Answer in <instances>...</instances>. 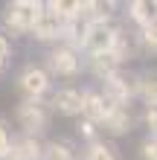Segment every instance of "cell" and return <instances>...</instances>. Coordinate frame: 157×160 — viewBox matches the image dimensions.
Returning a JSON list of instances; mask_svg holds the SVG:
<instances>
[{
    "mask_svg": "<svg viewBox=\"0 0 157 160\" xmlns=\"http://www.w3.org/2000/svg\"><path fill=\"white\" fill-rule=\"evenodd\" d=\"M41 15H44V3H41V0H15V3L6 6L3 23H6L9 32L26 35V32H32V26L38 23Z\"/></svg>",
    "mask_w": 157,
    "mask_h": 160,
    "instance_id": "6da1fadb",
    "label": "cell"
},
{
    "mask_svg": "<svg viewBox=\"0 0 157 160\" xmlns=\"http://www.w3.org/2000/svg\"><path fill=\"white\" fill-rule=\"evenodd\" d=\"M116 35H119V29L114 26L110 18H105V21H93V23H87V29H85L81 50H85L90 58H93V55H102V52H110V50H114Z\"/></svg>",
    "mask_w": 157,
    "mask_h": 160,
    "instance_id": "7a4b0ae2",
    "label": "cell"
},
{
    "mask_svg": "<svg viewBox=\"0 0 157 160\" xmlns=\"http://www.w3.org/2000/svg\"><path fill=\"white\" fill-rule=\"evenodd\" d=\"M102 99L114 108H128V99L137 96V76H125V73H110L102 79Z\"/></svg>",
    "mask_w": 157,
    "mask_h": 160,
    "instance_id": "3957f363",
    "label": "cell"
},
{
    "mask_svg": "<svg viewBox=\"0 0 157 160\" xmlns=\"http://www.w3.org/2000/svg\"><path fill=\"white\" fill-rule=\"evenodd\" d=\"M15 117H17V125L23 128L26 137H38L50 125V111H47L44 102H29V99L21 102L17 111H15Z\"/></svg>",
    "mask_w": 157,
    "mask_h": 160,
    "instance_id": "277c9868",
    "label": "cell"
},
{
    "mask_svg": "<svg viewBox=\"0 0 157 160\" xmlns=\"http://www.w3.org/2000/svg\"><path fill=\"white\" fill-rule=\"evenodd\" d=\"M17 90L29 102H41V96L50 90V73L44 67H35V64L23 67L21 76H17Z\"/></svg>",
    "mask_w": 157,
    "mask_h": 160,
    "instance_id": "5b68a950",
    "label": "cell"
},
{
    "mask_svg": "<svg viewBox=\"0 0 157 160\" xmlns=\"http://www.w3.org/2000/svg\"><path fill=\"white\" fill-rule=\"evenodd\" d=\"M47 64H50V73H55V76H76V73L81 70V61H79V52L70 50V47H55V50L47 55Z\"/></svg>",
    "mask_w": 157,
    "mask_h": 160,
    "instance_id": "8992f818",
    "label": "cell"
},
{
    "mask_svg": "<svg viewBox=\"0 0 157 160\" xmlns=\"http://www.w3.org/2000/svg\"><path fill=\"white\" fill-rule=\"evenodd\" d=\"M110 108H114V105H108L99 90H90V88L81 90V114H79V117H85V122H90V125H99Z\"/></svg>",
    "mask_w": 157,
    "mask_h": 160,
    "instance_id": "52a82bcc",
    "label": "cell"
},
{
    "mask_svg": "<svg viewBox=\"0 0 157 160\" xmlns=\"http://www.w3.org/2000/svg\"><path fill=\"white\" fill-rule=\"evenodd\" d=\"M52 111L61 117H79L81 114V90L76 88H61L58 93L52 96Z\"/></svg>",
    "mask_w": 157,
    "mask_h": 160,
    "instance_id": "ba28073f",
    "label": "cell"
},
{
    "mask_svg": "<svg viewBox=\"0 0 157 160\" xmlns=\"http://www.w3.org/2000/svg\"><path fill=\"white\" fill-rule=\"evenodd\" d=\"M61 32H64V21H58V18L50 15V12H44L38 18V23L32 26L29 35L35 41H61Z\"/></svg>",
    "mask_w": 157,
    "mask_h": 160,
    "instance_id": "9c48e42d",
    "label": "cell"
},
{
    "mask_svg": "<svg viewBox=\"0 0 157 160\" xmlns=\"http://www.w3.org/2000/svg\"><path fill=\"white\" fill-rule=\"evenodd\" d=\"M41 152H44V146L38 143V137H15L12 140V148H9V157L12 160H41Z\"/></svg>",
    "mask_w": 157,
    "mask_h": 160,
    "instance_id": "30bf717a",
    "label": "cell"
},
{
    "mask_svg": "<svg viewBox=\"0 0 157 160\" xmlns=\"http://www.w3.org/2000/svg\"><path fill=\"white\" fill-rule=\"evenodd\" d=\"M102 125L114 137L128 134V131H131V111H128V108H110L108 114H105V119H102Z\"/></svg>",
    "mask_w": 157,
    "mask_h": 160,
    "instance_id": "8fae6325",
    "label": "cell"
},
{
    "mask_svg": "<svg viewBox=\"0 0 157 160\" xmlns=\"http://www.w3.org/2000/svg\"><path fill=\"white\" fill-rule=\"evenodd\" d=\"M128 15H131V21L140 26V29H145V26L154 23V6L145 3V0H134V3H128Z\"/></svg>",
    "mask_w": 157,
    "mask_h": 160,
    "instance_id": "7c38bea8",
    "label": "cell"
},
{
    "mask_svg": "<svg viewBox=\"0 0 157 160\" xmlns=\"http://www.w3.org/2000/svg\"><path fill=\"white\" fill-rule=\"evenodd\" d=\"M90 70H93V76L108 79L110 73L119 70V61L114 58V52H102V55H93V58H90Z\"/></svg>",
    "mask_w": 157,
    "mask_h": 160,
    "instance_id": "4fadbf2b",
    "label": "cell"
},
{
    "mask_svg": "<svg viewBox=\"0 0 157 160\" xmlns=\"http://www.w3.org/2000/svg\"><path fill=\"white\" fill-rule=\"evenodd\" d=\"M41 160H76V154L64 140H50L41 152Z\"/></svg>",
    "mask_w": 157,
    "mask_h": 160,
    "instance_id": "5bb4252c",
    "label": "cell"
},
{
    "mask_svg": "<svg viewBox=\"0 0 157 160\" xmlns=\"http://www.w3.org/2000/svg\"><path fill=\"white\" fill-rule=\"evenodd\" d=\"M137 96L145 102V108L157 105V82H154V76H140L137 79Z\"/></svg>",
    "mask_w": 157,
    "mask_h": 160,
    "instance_id": "9a60e30c",
    "label": "cell"
},
{
    "mask_svg": "<svg viewBox=\"0 0 157 160\" xmlns=\"http://www.w3.org/2000/svg\"><path fill=\"white\" fill-rule=\"evenodd\" d=\"M85 160H116V154H114V148L108 143L93 140V143L87 146V152H85Z\"/></svg>",
    "mask_w": 157,
    "mask_h": 160,
    "instance_id": "2e32d148",
    "label": "cell"
},
{
    "mask_svg": "<svg viewBox=\"0 0 157 160\" xmlns=\"http://www.w3.org/2000/svg\"><path fill=\"white\" fill-rule=\"evenodd\" d=\"M140 41L145 47V52H157V29H154V23L151 26H145V29H140Z\"/></svg>",
    "mask_w": 157,
    "mask_h": 160,
    "instance_id": "e0dca14e",
    "label": "cell"
},
{
    "mask_svg": "<svg viewBox=\"0 0 157 160\" xmlns=\"http://www.w3.org/2000/svg\"><path fill=\"white\" fill-rule=\"evenodd\" d=\"M9 148H12V137H9V131L3 125V119H0V160L9 157Z\"/></svg>",
    "mask_w": 157,
    "mask_h": 160,
    "instance_id": "ac0fdd59",
    "label": "cell"
},
{
    "mask_svg": "<svg viewBox=\"0 0 157 160\" xmlns=\"http://www.w3.org/2000/svg\"><path fill=\"white\" fill-rule=\"evenodd\" d=\"M140 152H143V160H157V143H154V137H149V140H143V146H140Z\"/></svg>",
    "mask_w": 157,
    "mask_h": 160,
    "instance_id": "d6986e66",
    "label": "cell"
},
{
    "mask_svg": "<svg viewBox=\"0 0 157 160\" xmlns=\"http://www.w3.org/2000/svg\"><path fill=\"white\" fill-rule=\"evenodd\" d=\"M145 125H149V131H151V137H154V128H157V108H145Z\"/></svg>",
    "mask_w": 157,
    "mask_h": 160,
    "instance_id": "ffe728a7",
    "label": "cell"
},
{
    "mask_svg": "<svg viewBox=\"0 0 157 160\" xmlns=\"http://www.w3.org/2000/svg\"><path fill=\"white\" fill-rule=\"evenodd\" d=\"M79 131H81V134H85V137L90 140V143H93V140H96V125H90V122H85V119H81Z\"/></svg>",
    "mask_w": 157,
    "mask_h": 160,
    "instance_id": "44dd1931",
    "label": "cell"
},
{
    "mask_svg": "<svg viewBox=\"0 0 157 160\" xmlns=\"http://www.w3.org/2000/svg\"><path fill=\"white\" fill-rule=\"evenodd\" d=\"M6 58H9V41H6V35H0V70H3Z\"/></svg>",
    "mask_w": 157,
    "mask_h": 160,
    "instance_id": "7402d4cb",
    "label": "cell"
}]
</instances>
